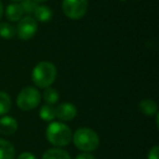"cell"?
I'll list each match as a JSON object with an SVG mask.
<instances>
[{"mask_svg": "<svg viewBox=\"0 0 159 159\" xmlns=\"http://www.w3.org/2000/svg\"><path fill=\"white\" fill-rule=\"evenodd\" d=\"M23 14H24V12H23L20 3H11L6 9V16L11 22L20 21L23 18Z\"/></svg>", "mask_w": 159, "mask_h": 159, "instance_id": "9c48e42d", "label": "cell"}, {"mask_svg": "<svg viewBox=\"0 0 159 159\" xmlns=\"http://www.w3.org/2000/svg\"><path fill=\"white\" fill-rule=\"evenodd\" d=\"M12 1H20V0H12Z\"/></svg>", "mask_w": 159, "mask_h": 159, "instance_id": "cb8c5ba5", "label": "cell"}, {"mask_svg": "<svg viewBox=\"0 0 159 159\" xmlns=\"http://www.w3.org/2000/svg\"><path fill=\"white\" fill-rule=\"evenodd\" d=\"M73 143L77 149L84 152H94L99 146V136L89 128H80L72 135Z\"/></svg>", "mask_w": 159, "mask_h": 159, "instance_id": "3957f363", "label": "cell"}, {"mask_svg": "<svg viewBox=\"0 0 159 159\" xmlns=\"http://www.w3.org/2000/svg\"><path fill=\"white\" fill-rule=\"evenodd\" d=\"M18 130V121L9 116L0 118V133L3 135H12Z\"/></svg>", "mask_w": 159, "mask_h": 159, "instance_id": "ba28073f", "label": "cell"}, {"mask_svg": "<svg viewBox=\"0 0 159 159\" xmlns=\"http://www.w3.org/2000/svg\"><path fill=\"white\" fill-rule=\"evenodd\" d=\"M139 109L143 115L147 116V117H152L158 112L157 104L152 99H143L142 102H139Z\"/></svg>", "mask_w": 159, "mask_h": 159, "instance_id": "30bf717a", "label": "cell"}, {"mask_svg": "<svg viewBox=\"0 0 159 159\" xmlns=\"http://www.w3.org/2000/svg\"><path fill=\"white\" fill-rule=\"evenodd\" d=\"M76 107L71 102H63L56 107V118L61 121H71L76 117Z\"/></svg>", "mask_w": 159, "mask_h": 159, "instance_id": "52a82bcc", "label": "cell"}, {"mask_svg": "<svg viewBox=\"0 0 159 159\" xmlns=\"http://www.w3.org/2000/svg\"><path fill=\"white\" fill-rule=\"evenodd\" d=\"M16 35V30L8 22L0 23V37L5 39H12Z\"/></svg>", "mask_w": 159, "mask_h": 159, "instance_id": "9a60e30c", "label": "cell"}, {"mask_svg": "<svg viewBox=\"0 0 159 159\" xmlns=\"http://www.w3.org/2000/svg\"><path fill=\"white\" fill-rule=\"evenodd\" d=\"M35 1H36V2H44V1H46V0H35Z\"/></svg>", "mask_w": 159, "mask_h": 159, "instance_id": "603a6c76", "label": "cell"}, {"mask_svg": "<svg viewBox=\"0 0 159 159\" xmlns=\"http://www.w3.org/2000/svg\"><path fill=\"white\" fill-rule=\"evenodd\" d=\"M21 7L23 9V12L27 14L34 13L35 9L37 8V2L35 0H23L21 3Z\"/></svg>", "mask_w": 159, "mask_h": 159, "instance_id": "ac0fdd59", "label": "cell"}, {"mask_svg": "<svg viewBox=\"0 0 159 159\" xmlns=\"http://www.w3.org/2000/svg\"><path fill=\"white\" fill-rule=\"evenodd\" d=\"M18 159H37V158H36L32 152H22V154L18 157Z\"/></svg>", "mask_w": 159, "mask_h": 159, "instance_id": "ffe728a7", "label": "cell"}, {"mask_svg": "<svg viewBox=\"0 0 159 159\" xmlns=\"http://www.w3.org/2000/svg\"><path fill=\"white\" fill-rule=\"evenodd\" d=\"M42 159H71V157L66 150L61 149L60 147H56L46 150Z\"/></svg>", "mask_w": 159, "mask_h": 159, "instance_id": "4fadbf2b", "label": "cell"}, {"mask_svg": "<svg viewBox=\"0 0 159 159\" xmlns=\"http://www.w3.org/2000/svg\"><path fill=\"white\" fill-rule=\"evenodd\" d=\"M52 18V11L47 6H37L34 11V19L39 22H48Z\"/></svg>", "mask_w": 159, "mask_h": 159, "instance_id": "7c38bea8", "label": "cell"}, {"mask_svg": "<svg viewBox=\"0 0 159 159\" xmlns=\"http://www.w3.org/2000/svg\"><path fill=\"white\" fill-rule=\"evenodd\" d=\"M75 159H95V157L93 156L89 152H83V154H80L75 157Z\"/></svg>", "mask_w": 159, "mask_h": 159, "instance_id": "44dd1931", "label": "cell"}, {"mask_svg": "<svg viewBox=\"0 0 159 159\" xmlns=\"http://www.w3.org/2000/svg\"><path fill=\"white\" fill-rule=\"evenodd\" d=\"M12 106L10 96L5 92H0V116L7 115Z\"/></svg>", "mask_w": 159, "mask_h": 159, "instance_id": "2e32d148", "label": "cell"}, {"mask_svg": "<svg viewBox=\"0 0 159 159\" xmlns=\"http://www.w3.org/2000/svg\"><path fill=\"white\" fill-rule=\"evenodd\" d=\"M159 146L155 145L154 147L150 148V150L148 152L147 155V159H159Z\"/></svg>", "mask_w": 159, "mask_h": 159, "instance_id": "d6986e66", "label": "cell"}, {"mask_svg": "<svg viewBox=\"0 0 159 159\" xmlns=\"http://www.w3.org/2000/svg\"><path fill=\"white\" fill-rule=\"evenodd\" d=\"M37 21L31 16H26L19 21L18 26L16 27V35L20 39L29 40L37 32Z\"/></svg>", "mask_w": 159, "mask_h": 159, "instance_id": "8992f818", "label": "cell"}, {"mask_svg": "<svg viewBox=\"0 0 159 159\" xmlns=\"http://www.w3.org/2000/svg\"><path fill=\"white\" fill-rule=\"evenodd\" d=\"M46 137L56 147H64L72 141V132L66 124L60 121H51L46 129Z\"/></svg>", "mask_w": 159, "mask_h": 159, "instance_id": "7a4b0ae2", "label": "cell"}, {"mask_svg": "<svg viewBox=\"0 0 159 159\" xmlns=\"http://www.w3.org/2000/svg\"><path fill=\"white\" fill-rule=\"evenodd\" d=\"M39 117L44 121H53V119L56 118V107H53L52 105L45 104L39 110Z\"/></svg>", "mask_w": 159, "mask_h": 159, "instance_id": "5bb4252c", "label": "cell"}, {"mask_svg": "<svg viewBox=\"0 0 159 159\" xmlns=\"http://www.w3.org/2000/svg\"><path fill=\"white\" fill-rule=\"evenodd\" d=\"M43 99L45 100L46 104L55 105L59 100V93L52 87H46L43 93Z\"/></svg>", "mask_w": 159, "mask_h": 159, "instance_id": "e0dca14e", "label": "cell"}, {"mask_svg": "<svg viewBox=\"0 0 159 159\" xmlns=\"http://www.w3.org/2000/svg\"><path fill=\"white\" fill-rule=\"evenodd\" d=\"M42 100V95L36 87H24L16 97V105L23 111H30L35 109Z\"/></svg>", "mask_w": 159, "mask_h": 159, "instance_id": "277c9868", "label": "cell"}, {"mask_svg": "<svg viewBox=\"0 0 159 159\" xmlns=\"http://www.w3.org/2000/svg\"><path fill=\"white\" fill-rule=\"evenodd\" d=\"M57 77V68L49 61H40L35 66L32 72L34 84L39 89L50 87Z\"/></svg>", "mask_w": 159, "mask_h": 159, "instance_id": "6da1fadb", "label": "cell"}, {"mask_svg": "<svg viewBox=\"0 0 159 159\" xmlns=\"http://www.w3.org/2000/svg\"><path fill=\"white\" fill-rule=\"evenodd\" d=\"M16 149L14 146L7 139H0V159H14Z\"/></svg>", "mask_w": 159, "mask_h": 159, "instance_id": "8fae6325", "label": "cell"}, {"mask_svg": "<svg viewBox=\"0 0 159 159\" xmlns=\"http://www.w3.org/2000/svg\"><path fill=\"white\" fill-rule=\"evenodd\" d=\"M2 14H3V3L2 1H0V19H1Z\"/></svg>", "mask_w": 159, "mask_h": 159, "instance_id": "7402d4cb", "label": "cell"}, {"mask_svg": "<svg viewBox=\"0 0 159 159\" xmlns=\"http://www.w3.org/2000/svg\"><path fill=\"white\" fill-rule=\"evenodd\" d=\"M89 8L87 0H62V11L71 20H80L85 16Z\"/></svg>", "mask_w": 159, "mask_h": 159, "instance_id": "5b68a950", "label": "cell"}]
</instances>
